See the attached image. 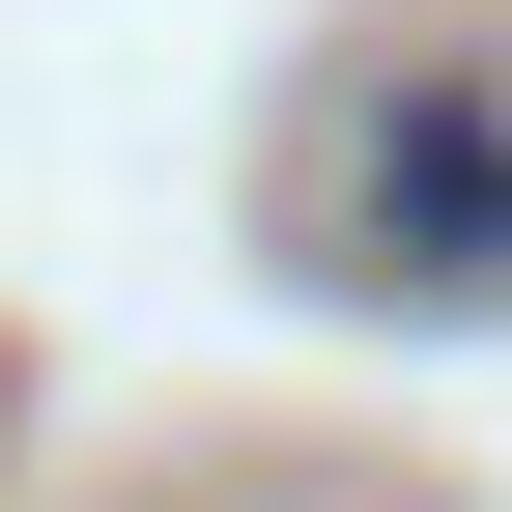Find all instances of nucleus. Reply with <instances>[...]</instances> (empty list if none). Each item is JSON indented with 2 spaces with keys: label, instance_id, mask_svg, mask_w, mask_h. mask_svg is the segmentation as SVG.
I'll return each mask as SVG.
<instances>
[{
  "label": "nucleus",
  "instance_id": "obj_1",
  "mask_svg": "<svg viewBox=\"0 0 512 512\" xmlns=\"http://www.w3.org/2000/svg\"><path fill=\"white\" fill-rule=\"evenodd\" d=\"M370 256L399 285H512V57H427L370 114Z\"/></svg>",
  "mask_w": 512,
  "mask_h": 512
}]
</instances>
